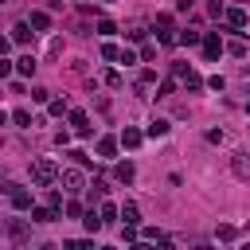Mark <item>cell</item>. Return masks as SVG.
Masks as SVG:
<instances>
[{
  "mask_svg": "<svg viewBox=\"0 0 250 250\" xmlns=\"http://www.w3.org/2000/svg\"><path fill=\"white\" fill-rule=\"evenodd\" d=\"M47 23H51L47 12H31V27H35V31H47Z\"/></svg>",
  "mask_w": 250,
  "mask_h": 250,
  "instance_id": "30bf717a",
  "label": "cell"
},
{
  "mask_svg": "<svg viewBox=\"0 0 250 250\" xmlns=\"http://www.w3.org/2000/svg\"><path fill=\"white\" fill-rule=\"evenodd\" d=\"M55 176H59V168H55L51 160H35V164H31V180H35L39 188H47Z\"/></svg>",
  "mask_w": 250,
  "mask_h": 250,
  "instance_id": "6da1fadb",
  "label": "cell"
},
{
  "mask_svg": "<svg viewBox=\"0 0 250 250\" xmlns=\"http://www.w3.org/2000/svg\"><path fill=\"white\" fill-rule=\"evenodd\" d=\"M0 125H4V109H0Z\"/></svg>",
  "mask_w": 250,
  "mask_h": 250,
  "instance_id": "4316f807",
  "label": "cell"
},
{
  "mask_svg": "<svg viewBox=\"0 0 250 250\" xmlns=\"http://www.w3.org/2000/svg\"><path fill=\"white\" fill-rule=\"evenodd\" d=\"M8 234H12V238H20V242H23V238H27V227H23V223H16V219H12V223H8Z\"/></svg>",
  "mask_w": 250,
  "mask_h": 250,
  "instance_id": "2e32d148",
  "label": "cell"
},
{
  "mask_svg": "<svg viewBox=\"0 0 250 250\" xmlns=\"http://www.w3.org/2000/svg\"><path fill=\"white\" fill-rule=\"evenodd\" d=\"M16 70H20V74H35V59H31V55H23V59L16 62Z\"/></svg>",
  "mask_w": 250,
  "mask_h": 250,
  "instance_id": "5bb4252c",
  "label": "cell"
},
{
  "mask_svg": "<svg viewBox=\"0 0 250 250\" xmlns=\"http://www.w3.org/2000/svg\"><path fill=\"white\" fill-rule=\"evenodd\" d=\"M133 176H137V172H133V164H129V160H125V164H117V180H121V184H129Z\"/></svg>",
  "mask_w": 250,
  "mask_h": 250,
  "instance_id": "9a60e30c",
  "label": "cell"
},
{
  "mask_svg": "<svg viewBox=\"0 0 250 250\" xmlns=\"http://www.w3.org/2000/svg\"><path fill=\"white\" fill-rule=\"evenodd\" d=\"M0 4H4V0H0Z\"/></svg>",
  "mask_w": 250,
  "mask_h": 250,
  "instance_id": "83f0119b",
  "label": "cell"
},
{
  "mask_svg": "<svg viewBox=\"0 0 250 250\" xmlns=\"http://www.w3.org/2000/svg\"><path fill=\"white\" fill-rule=\"evenodd\" d=\"M12 39H16V43H27V39H31V27H27V23H16V27H12Z\"/></svg>",
  "mask_w": 250,
  "mask_h": 250,
  "instance_id": "8fae6325",
  "label": "cell"
},
{
  "mask_svg": "<svg viewBox=\"0 0 250 250\" xmlns=\"http://www.w3.org/2000/svg\"><path fill=\"white\" fill-rule=\"evenodd\" d=\"M203 55H207V59H219V55H223V43H219V31H211V35L203 39Z\"/></svg>",
  "mask_w": 250,
  "mask_h": 250,
  "instance_id": "3957f363",
  "label": "cell"
},
{
  "mask_svg": "<svg viewBox=\"0 0 250 250\" xmlns=\"http://www.w3.org/2000/svg\"><path fill=\"white\" fill-rule=\"evenodd\" d=\"M47 109H51V113H55V117H62V113H66V102H51V105H47Z\"/></svg>",
  "mask_w": 250,
  "mask_h": 250,
  "instance_id": "603a6c76",
  "label": "cell"
},
{
  "mask_svg": "<svg viewBox=\"0 0 250 250\" xmlns=\"http://www.w3.org/2000/svg\"><path fill=\"white\" fill-rule=\"evenodd\" d=\"M70 125H74V129H78L82 137L90 133V121H86V113H82V109H74V113H70Z\"/></svg>",
  "mask_w": 250,
  "mask_h": 250,
  "instance_id": "8992f818",
  "label": "cell"
},
{
  "mask_svg": "<svg viewBox=\"0 0 250 250\" xmlns=\"http://www.w3.org/2000/svg\"><path fill=\"white\" fill-rule=\"evenodd\" d=\"M141 141H145V137H141V129H125V133H121V145H125V148H137Z\"/></svg>",
  "mask_w": 250,
  "mask_h": 250,
  "instance_id": "52a82bcc",
  "label": "cell"
},
{
  "mask_svg": "<svg viewBox=\"0 0 250 250\" xmlns=\"http://www.w3.org/2000/svg\"><path fill=\"white\" fill-rule=\"evenodd\" d=\"M180 43H188V47H195V43H199V31H184V35H180Z\"/></svg>",
  "mask_w": 250,
  "mask_h": 250,
  "instance_id": "44dd1931",
  "label": "cell"
},
{
  "mask_svg": "<svg viewBox=\"0 0 250 250\" xmlns=\"http://www.w3.org/2000/svg\"><path fill=\"white\" fill-rule=\"evenodd\" d=\"M164 133H168V121H160V117H156V121L148 125V137H164Z\"/></svg>",
  "mask_w": 250,
  "mask_h": 250,
  "instance_id": "e0dca14e",
  "label": "cell"
},
{
  "mask_svg": "<svg viewBox=\"0 0 250 250\" xmlns=\"http://www.w3.org/2000/svg\"><path fill=\"white\" fill-rule=\"evenodd\" d=\"M141 59H145V62H152V59H156V47H152V43H145V47H141Z\"/></svg>",
  "mask_w": 250,
  "mask_h": 250,
  "instance_id": "7402d4cb",
  "label": "cell"
},
{
  "mask_svg": "<svg viewBox=\"0 0 250 250\" xmlns=\"http://www.w3.org/2000/svg\"><path fill=\"white\" fill-rule=\"evenodd\" d=\"M31 219H35V223H51V219H55V207H35Z\"/></svg>",
  "mask_w": 250,
  "mask_h": 250,
  "instance_id": "4fadbf2b",
  "label": "cell"
},
{
  "mask_svg": "<svg viewBox=\"0 0 250 250\" xmlns=\"http://www.w3.org/2000/svg\"><path fill=\"white\" fill-rule=\"evenodd\" d=\"M230 164H234V176H238V180H250V160H246L242 152H238V156H234Z\"/></svg>",
  "mask_w": 250,
  "mask_h": 250,
  "instance_id": "5b68a950",
  "label": "cell"
},
{
  "mask_svg": "<svg viewBox=\"0 0 250 250\" xmlns=\"http://www.w3.org/2000/svg\"><path fill=\"white\" fill-rule=\"evenodd\" d=\"M8 47H12V39H4V35H0V55H4Z\"/></svg>",
  "mask_w": 250,
  "mask_h": 250,
  "instance_id": "484cf974",
  "label": "cell"
},
{
  "mask_svg": "<svg viewBox=\"0 0 250 250\" xmlns=\"http://www.w3.org/2000/svg\"><path fill=\"white\" fill-rule=\"evenodd\" d=\"M98 152H102V156H113V152H117V141H113V137H102V141H98Z\"/></svg>",
  "mask_w": 250,
  "mask_h": 250,
  "instance_id": "7c38bea8",
  "label": "cell"
},
{
  "mask_svg": "<svg viewBox=\"0 0 250 250\" xmlns=\"http://www.w3.org/2000/svg\"><path fill=\"white\" fill-rule=\"evenodd\" d=\"M12 121H16V125H23V129H27V125H31V113H27V109H16V113H12Z\"/></svg>",
  "mask_w": 250,
  "mask_h": 250,
  "instance_id": "ffe728a7",
  "label": "cell"
},
{
  "mask_svg": "<svg viewBox=\"0 0 250 250\" xmlns=\"http://www.w3.org/2000/svg\"><path fill=\"white\" fill-rule=\"evenodd\" d=\"M62 184H66L70 191H82V172H78V168H66V172H62Z\"/></svg>",
  "mask_w": 250,
  "mask_h": 250,
  "instance_id": "277c9868",
  "label": "cell"
},
{
  "mask_svg": "<svg viewBox=\"0 0 250 250\" xmlns=\"http://www.w3.org/2000/svg\"><path fill=\"white\" fill-rule=\"evenodd\" d=\"M219 238H223V242H230V238H234V227H227V223H223V227H219Z\"/></svg>",
  "mask_w": 250,
  "mask_h": 250,
  "instance_id": "cb8c5ba5",
  "label": "cell"
},
{
  "mask_svg": "<svg viewBox=\"0 0 250 250\" xmlns=\"http://www.w3.org/2000/svg\"><path fill=\"white\" fill-rule=\"evenodd\" d=\"M4 191H8V199H12L16 211H27V207H31V191H23V188H16V184H8Z\"/></svg>",
  "mask_w": 250,
  "mask_h": 250,
  "instance_id": "7a4b0ae2",
  "label": "cell"
},
{
  "mask_svg": "<svg viewBox=\"0 0 250 250\" xmlns=\"http://www.w3.org/2000/svg\"><path fill=\"white\" fill-rule=\"evenodd\" d=\"M82 223H86V230H90V234H94V230H102V215H94V211H90Z\"/></svg>",
  "mask_w": 250,
  "mask_h": 250,
  "instance_id": "d6986e66",
  "label": "cell"
},
{
  "mask_svg": "<svg viewBox=\"0 0 250 250\" xmlns=\"http://www.w3.org/2000/svg\"><path fill=\"white\" fill-rule=\"evenodd\" d=\"M227 23H230V27H246V12H242V8H230V12H227Z\"/></svg>",
  "mask_w": 250,
  "mask_h": 250,
  "instance_id": "9c48e42d",
  "label": "cell"
},
{
  "mask_svg": "<svg viewBox=\"0 0 250 250\" xmlns=\"http://www.w3.org/2000/svg\"><path fill=\"white\" fill-rule=\"evenodd\" d=\"M98 215H102V223H109V219H117V215H121V211H117V207H113V203H102V211H98Z\"/></svg>",
  "mask_w": 250,
  "mask_h": 250,
  "instance_id": "ac0fdd59",
  "label": "cell"
},
{
  "mask_svg": "<svg viewBox=\"0 0 250 250\" xmlns=\"http://www.w3.org/2000/svg\"><path fill=\"white\" fill-rule=\"evenodd\" d=\"M8 74H12V62H8L4 55H0V78H8Z\"/></svg>",
  "mask_w": 250,
  "mask_h": 250,
  "instance_id": "d4e9b609",
  "label": "cell"
},
{
  "mask_svg": "<svg viewBox=\"0 0 250 250\" xmlns=\"http://www.w3.org/2000/svg\"><path fill=\"white\" fill-rule=\"evenodd\" d=\"M121 219H125L129 227H137V223H141V211H137V203H125V207H121Z\"/></svg>",
  "mask_w": 250,
  "mask_h": 250,
  "instance_id": "ba28073f",
  "label": "cell"
}]
</instances>
